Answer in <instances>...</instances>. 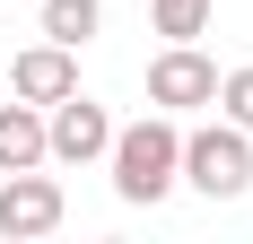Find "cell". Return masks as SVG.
<instances>
[{"instance_id": "cell-6", "label": "cell", "mask_w": 253, "mask_h": 244, "mask_svg": "<svg viewBox=\"0 0 253 244\" xmlns=\"http://www.w3.org/2000/svg\"><path fill=\"white\" fill-rule=\"evenodd\" d=\"M79 87V61H70V44H26L18 61H9V96H26V105H52V96H70Z\"/></svg>"}, {"instance_id": "cell-8", "label": "cell", "mask_w": 253, "mask_h": 244, "mask_svg": "<svg viewBox=\"0 0 253 244\" xmlns=\"http://www.w3.org/2000/svg\"><path fill=\"white\" fill-rule=\"evenodd\" d=\"M96 26H105V0H44V35L52 44H96Z\"/></svg>"}, {"instance_id": "cell-1", "label": "cell", "mask_w": 253, "mask_h": 244, "mask_svg": "<svg viewBox=\"0 0 253 244\" xmlns=\"http://www.w3.org/2000/svg\"><path fill=\"white\" fill-rule=\"evenodd\" d=\"M105 166H114V192L131 201V209H157V201L175 192V166H183V131H175V114H140V122H123L114 140H105Z\"/></svg>"}, {"instance_id": "cell-5", "label": "cell", "mask_w": 253, "mask_h": 244, "mask_svg": "<svg viewBox=\"0 0 253 244\" xmlns=\"http://www.w3.org/2000/svg\"><path fill=\"white\" fill-rule=\"evenodd\" d=\"M61 209H70V201H61V183H52V174H35V166H18L9 183H0V236H9V244L52 236V227H61Z\"/></svg>"}, {"instance_id": "cell-7", "label": "cell", "mask_w": 253, "mask_h": 244, "mask_svg": "<svg viewBox=\"0 0 253 244\" xmlns=\"http://www.w3.org/2000/svg\"><path fill=\"white\" fill-rule=\"evenodd\" d=\"M18 166H44V105H0V174Z\"/></svg>"}, {"instance_id": "cell-3", "label": "cell", "mask_w": 253, "mask_h": 244, "mask_svg": "<svg viewBox=\"0 0 253 244\" xmlns=\"http://www.w3.org/2000/svg\"><path fill=\"white\" fill-rule=\"evenodd\" d=\"M105 140H114V114H105L96 96H52L44 105V157H61V166H96Z\"/></svg>"}, {"instance_id": "cell-10", "label": "cell", "mask_w": 253, "mask_h": 244, "mask_svg": "<svg viewBox=\"0 0 253 244\" xmlns=\"http://www.w3.org/2000/svg\"><path fill=\"white\" fill-rule=\"evenodd\" d=\"M210 105H218V114H227L236 131H253V61H245V70H227V79H218V96H210Z\"/></svg>"}, {"instance_id": "cell-2", "label": "cell", "mask_w": 253, "mask_h": 244, "mask_svg": "<svg viewBox=\"0 0 253 244\" xmlns=\"http://www.w3.org/2000/svg\"><path fill=\"white\" fill-rule=\"evenodd\" d=\"M175 183H192L201 201H236L253 192V131H236V122H201V131H183V166Z\"/></svg>"}, {"instance_id": "cell-4", "label": "cell", "mask_w": 253, "mask_h": 244, "mask_svg": "<svg viewBox=\"0 0 253 244\" xmlns=\"http://www.w3.org/2000/svg\"><path fill=\"white\" fill-rule=\"evenodd\" d=\"M210 96H218V61H210L201 44H166L149 61V105L157 114H201Z\"/></svg>"}, {"instance_id": "cell-9", "label": "cell", "mask_w": 253, "mask_h": 244, "mask_svg": "<svg viewBox=\"0 0 253 244\" xmlns=\"http://www.w3.org/2000/svg\"><path fill=\"white\" fill-rule=\"evenodd\" d=\"M149 26L166 35V44H192L210 26V0H149Z\"/></svg>"}]
</instances>
